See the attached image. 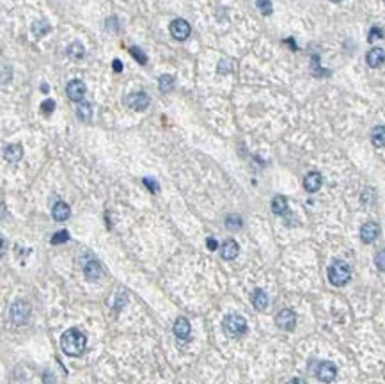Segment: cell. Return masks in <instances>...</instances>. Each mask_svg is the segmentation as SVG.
<instances>
[{"instance_id":"obj_10","label":"cell","mask_w":385,"mask_h":384,"mask_svg":"<svg viewBox=\"0 0 385 384\" xmlns=\"http://www.w3.org/2000/svg\"><path fill=\"white\" fill-rule=\"evenodd\" d=\"M378 235H380V226L376 224V222L369 221V222H366V224H362L360 240L364 242V244H371V242H375L376 238H378Z\"/></svg>"},{"instance_id":"obj_19","label":"cell","mask_w":385,"mask_h":384,"mask_svg":"<svg viewBox=\"0 0 385 384\" xmlns=\"http://www.w3.org/2000/svg\"><path fill=\"white\" fill-rule=\"evenodd\" d=\"M272 210L275 215H284L287 214V199L284 196H275L272 199Z\"/></svg>"},{"instance_id":"obj_9","label":"cell","mask_w":385,"mask_h":384,"mask_svg":"<svg viewBox=\"0 0 385 384\" xmlns=\"http://www.w3.org/2000/svg\"><path fill=\"white\" fill-rule=\"evenodd\" d=\"M149 96L146 95L144 91H139V93H133V95H130L128 98H126V103H128L130 109L133 110H146L149 105Z\"/></svg>"},{"instance_id":"obj_32","label":"cell","mask_w":385,"mask_h":384,"mask_svg":"<svg viewBox=\"0 0 385 384\" xmlns=\"http://www.w3.org/2000/svg\"><path fill=\"white\" fill-rule=\"evenodd\" d=\"M144 184L151 192H158L160 191V185L156 184V180H153V178H144Z\"/></svg>"},{"instance_id":"obj_4","label":"cell","mask_w":385,"mask_h":384,"mask_svg":"<svg viewBox=\"0 0 385 384\" xmlns=\"http://www.w3.org/2000/svg\"><path fill=\"white\" fill-rule=\"evenodd\" d=\"M9 315H11V320H13L14 324L21 326V324H25L29 320V315H31V306H29L27 301H16V303L11 306Z\"/></svg>"},{"instance_id":"obj_29","label":"cell","mask_w":385,"mask_h":384,"mask_svg":"<svg viewBox=\"0 0 385 384\" xmlns=\"http://www.w3.org/2000/svg\"><path fill=\"white\" fill-rule=\"evenodd\" d=\"M375 265L378 267V270L385 272V249H382V251L376 253V256H375Z\"/></svg>"},{"instance_id":"obj_13","label":"cell","mask_w":385,"mask_h":384,"mask_svg":"<svg viewBox=\"0 0 385 384\" xmlns=\"http://www.w3.org/2000/svg\"><path fill=\"white\" fill-rule=\"evenodd\" d=\"M366 62H368L371 68H380V66L385 62V52L383 48H371L366 55Z\"/></svg>"},{"instance_id":"obj_30","label":"cell","mask_w":385,"mask_h":384,"mask_svg":"<svg viewBox=\"0 0 385 384\" xmlns=\"http://www.w3.org/2000/svg\"><path fill=\"white\" fill-rule=\"evenodd\" d=\"M383 38V31L380 27H373L371 31H369V36H368V41H376V39H382Z\"/></svg>"},{"instance_id":"obj_6","label":"cell","mask_w":385,"mask_h":384,"mask_svg":"<svg viewBox=\"0 0 385 384\" xmlns=\"http://www.w3.org/2000/svg\"><path fill=\"white\" fill-rule=\"evenodd\" d=\"M275 324L284 331H293L295 326H297V315H295L293 309H280L275 317Z\"/></svg>"},{"instance_id":"obj_18","label":"cell","mask_w":385,"mask_h":384,"mask_svg":"<svg viewBox=\"0 0 385 384\" xmlns=\"http://www.w3.org/2000/svg\"><path fill=\"white\" fill-rule=\"evenodd\" d=\"M21 156H23V148H21L20 144H9V146L6 148V160H7V162L16 164Z\"/></svg>"},{"instance_id":"obj_26","label":"cell","mask_w":385,"mask_h":384,"mask_svg":"<svg viewBox=\"0 0 385 384\" xmlns=\"http://www.w3.org/2000/svg\"><path fill=\"white\" fill-rule=\"evenodd\" d=\"M242 224H244V221H242L240 215H229V217L226 219V226L229 230H240Z\"/></svg>"},{"instance_id":"obj_12","label":"cell","mask_w":385,"mask_h":384,"mask_svg":"<svg viewBox=\"0 0 385 384\" xmlns=\"http://www.w3.org/2000/svg\"><path fill=\"white\" fill-rule=\"evenodd\" d=\"M84 274L89 281H96V279L103 278V267L98 260H91V262L85 263L84 267Z\"/></svg>"},{"instance_id":"obj_15","label":"cell","mask_w":385,"mask_h":384,"mask_svg":"<svg viewBox=\"0 0 385 384\" xmlns=\"http://www.w3.org/2000/svg\"><path fill=\"white\" fill-rule=\"evenodd\" d=\"M220 251H222V258L224 260H234L238 256V253H240V245H238L236 240L229 238V240H226L222 244Z\"/></svg>"},{"instance_id":"obj_2","label":"cell","mask_w":385,"mask_h":384,"mask_svg":"<svg viewBox=\"0 0 385 384\" xmlns=\"http://www.w3.org/2000/svg\"><path fill=\"white\" fill-rule=\"evenodd\" d=\"M350 279H351V269L346 262L335 260V262L328 267V281L334 286H345Z\"/></svg>"},{"instance_id":"obj_22","label":"cell","mask_w":385,"mask_h":384,"mask_svg":"<svg viewBox=\"0 0 385 384\" xmlns=\"http://www.w3.org/2000/svg\"><path fill=\"white\" fill-rule=\"evenodd\" d=\"M77 116H78V119H82V121H91L92 105L89 102H80V105H78V109H77Z\"/></svg>"},{"instance_id":"obj_25","label":"cell","mask_w":385,"mask_h":384,"mask_svg":"<svg viewBox=\"0 0 385 384\" xmlns=\"http://www.w3.org/2000/svg\"><path fill=\"white\" fill-rule=\"evenodd\" d=\"M69 240V233L66 230H61L57 231V233H54V237H52V244L54 245H59V244H66V242Z\"/></svg>"},{"instance_id":"obj_7","label":"cell","mask_w":385,"mask_h":384,"mask_svg":"<svg viewBox=\"0 0 385 384\" xmlns=\"http://www.w3.org/2000/svg\"><path fill=\"white\" fill-rule=\"evenodd\" d=\"M338 375V367L332 361H321L316 368V377L321 382H332Z\"/></svg>"},{"instance_id":"obj_31","label":"cell","mask_w":385,"mask_h":384,"mask_svg":"<svg viewBox=\"0 0 385 384\" xmlns=\"http://www.w3.org/2000/svg\"><path fill=\"white\" fill-rule=\"evenodd\" d=\"M55 109V102L54 100H44L43 103H41V110H43L44 114H52Z\"/></svg>"},{"instance_id":"obj_17","label":"cell","mask_w":385,"mask_h":384,"mask_svg":"<svg viewBox=\"0 0 385 384\" xmlns=\"http://www.w3.org/2000/svg\"><path fill=\"white\" fill-rule=\"evenodd\" d=\"M252 306L257 309V311H264L268 308V296L264 290L256 288L252 292Z\"/></svg>"},{"instance_id":"obj_21","label":"cell","mask_w":385,"mask_h":384,"mask_svg":"<svg viewBox=\"0 0 385 384\" xmlns=\"http://www.w3.org/2000/svg\"><path fill=\"white\" fill-rule=\"evenodd\" d=\"M66 54H68V57L75 59V61H80V59H84V55H85V48L82 47L78 41H75V43H71L68 47Z\"/></svg>"},{"instance_id":"obj_28","label":"cell","mask_w":385,"mask_h":384,"mask_svg":"<svg viewBox=\"0 0 385 384\" xmlns=\"http://www.w3.org/2000/svg\"><path fill=\"white\" fill-rule=\"evenodd\" d=\"M256 6L259 7V11L263 14H272V11H274V7H272V2L270 0H257Z\"/></svg>"},{"instance_id":"obj_8","label":"cell","mask_w":385,"mask_h":384,"mask_svg":"<svg viewBox=\"0 0 385 384\" xmlns=\"http://www.w3.org/2000/svg\"><path fill=\"white\" fill-rule=\"evenodd\" d=\"M171 34H173L174 39L185 41L190 36V24L183 18H176V20L171 24Z\"/></svg>"},{"instance_id":"obj_35","label":"cell","mask_w":385,"mask_h":384,"mask_svg":"<svg viewBox=\"0 0 385 384\" xmlns=\"http://www.w3.org/2000/svg\"><path fill=\"white\" fill-rule=\"evenodd\" d=\"M287 384H305V382H304V379H300V377H293Z\"/></svg>"},{"instance_id":"obj_5","label":"cell","mask_w":385,"mask_h":384,"mask_svg":"<svg viewBox=\"0 0 385 384\" xmlns=\"http://www.w3.org/2000/svg\"><path fill=\"white\" fill-rule=\"evenodd\" d=\"M85 93H87V85L82 80H78V78L68 82V85H66V95H68L71 102H84Z\"/></svg>"},{"instance_id":"obj_3","label":"cell","mask_w":385,"mask_h":384,"mask_svg":"<svg viewBox=\"0 0 385 384\" xmlns=\"http://www.w3.org/2000/svg\"><path fill=\"white\" fill-rule=\"evenodd\" d=\"M224 331L229 336H240L247 333V322L244 317L240 315H227L224 319Z\"/></svg>"},{"instance_id":"obj_33","label":"cell","mask_w":385,"mask_h":384,"mask_svg":"<svg viewBox=\"0 0 385 384\" xmlns=\"http://www.w3.org/2000/svg\"><path fill=\"white\" fill-rule=\"evenodd\" d=\"M206 245H208V249H210V251H215V249L219 247V244H216V240H215L213 237L208 238V240H206Z\"/></svg>"},{"instance_id":"obj_36","label":"cell","mask_w":385,"mask_h":384,"mask_svg":"<svg viewBox=\"0 0 385 384\" xmlns=\"http://www.w3.org/2000/svg\"><path fill=\"white\" fill-rule=\"evenodd\" d=\"M330 2H341V0H330Z\"/></svg>"},{"instance_id":"obj_24","label":"cell","mask_w":385,"mask_h":384,"mask_svg":"<svg viewBox=\"0 0 385 384\" xmlns=\"http://www.w3.org/2000/svg\"><path fill=\"white\" fill-rule=\"evenodd\" d=\"M48 32H50V25H48V21H44V20L34 21V25H32V34H34L36 38H43V36L48 34Z\"/></svg>"},{"instance_id":"obj_1","label":"cell","mask_w":385,"mask_h":384,"mask_svg":"<svg viewBox=\"0 0 385 384\" xmlns=\"http://www.w3.org/2000/svg\"><path fill=\"white\" fill-rule=\"evenodd\" d=\"M87 347V336L78 329H68L61 338V349L66 356L77 357Z\"/></svg>"},{"instance_id":"obj_23","label":"cell","mask_w":385,"mask_h":384,"mask_svg":"<svg viewBox=\"0 0 385 384\" xmlns=\"http://www.w3.org/2000/svg\"><path fill=\"white\" fill-rule=\"evenodd\" d=\"M158 89L160 93H171L174 89V77L173 75H162L158 78Z\"/></svg>"},{"instance_id":"obj_14","label":"cell","mask_w":385,"mask_h":384,"mask_svg":"<svg viewBox=\"0 0 385 384\" xmlns=\"http://www.w3.org/2000/svg\"><path fill=\"white\" fill-rule=\"evenodd\" d=\"M321 184H323V178H321V174L318 173V171H312V173H309L307 176L304 178V187L307 192H318Z\"/></svg>"},{"instance_id":"obj_11","label":"cell","mask_w":385,"mask_h":384,"mask_svg":"<svg viewBox=\"0 0 385 384\" xmlns=\"http://www.w3.org/2000/svg\"><path fill=\"white\" fill-rule=\"evenodd\" d=\"M173 329H174V334L178 340H188L190 329H192V327H190V322L185 319V317H179V319H176Z\"/></svg>"},{"instance_id":"obj_27","label":"cell","mask_w":385,"mask_h":384,"mask_svg":"<svg viewBox=\"0 0 385 384\" xmlns=\"http://www.w3.org/2000/svg\"><path fill=\"white\" fill-rule=\"evenodd\" d=\"M130 54H132V55H133V59H135V61L139 62V64H142V66H144L146 62H148V55H146L144 52L140 50V48L132 47V48H130Z\"/></svg>"},{"instance_id":"obj_16","label":"cell","mask_w":385,"mask_h":384,"mask_svg":"<svg viewBox=\"0 0 385 384\" xmlns=\"http://www.w3.org/2000/svg\"><path fill=\"white\" fill-rule=\"evenodd\" d=\"M52 215H54V219L57 222H62L66 221V219L71 215V208L68 203H64V201H57V203L54 205V208H52Z\"/></svg>"},{"instance_id":"obj_34","label":"cell","mask_w":385,"mask_h":384,"mask_svg":"<svg viewBox=\"0 0 385 384\" xmlns=\"http://www.w3.org/2000/svg\"><path fill=\"white\" fill-rule=\"evenodd\" d=\"M112 66H114V72H115V73L123 72V62L119 61V59H114V62H112Z\"/></svg>"},{"instance_id":"obj_20","label":"cell","mask_w":385,"mask_h":384,"mask_svg":"<svg viewBox=\"0 0 385 384\" xmlns=\"http://www.w3.org/2000/svg\"><path fill=\"white\" fill-rule=\"evenodd\" d=\"M371 143L375 144L376 148H383L385 146V126L378 125L373 128L371 132Z\"/></svg>"}]
</instances>
